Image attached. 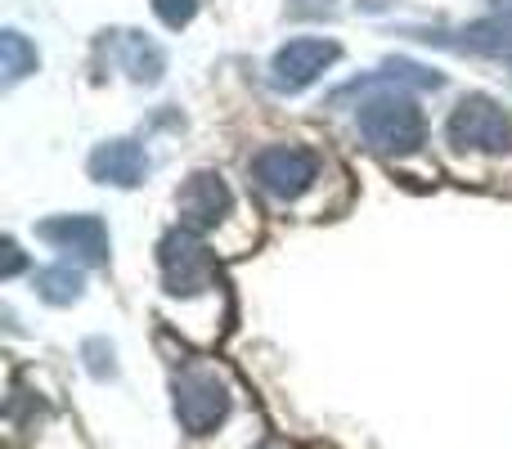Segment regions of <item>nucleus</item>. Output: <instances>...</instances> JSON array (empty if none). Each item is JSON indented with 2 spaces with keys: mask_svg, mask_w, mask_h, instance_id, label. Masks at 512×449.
I'll use <instances>...</instances> for the list:
<instances>
[{
  "mask_svg": "<svg viewBox=\"0 0 512 449\" xmlns=\"http://www.w3.org/2000/svg\"><path fill=\"white\" fill-rule=\"evenodd\" d=\"M360 140L382 158H409L427 144V117L405 90H378L355 113Z\"/></svg>",
  "mask_w": 512,
  "mask_h": 449,
  "instance_id": "1",
  "label": "nucleus"
},
{
  "mask_svg": "<svg viewBox=\"0 0 512 449\" xmlns=\"http://www.w3.org/2000/svg\"><path fill=\"white\" fill-rule=\"evenodd\" d=\"M171 405H176V423L185 427L189 436H207L225 423L230 414L234 396H230V382H225L221 369L212 364H189L171 378Z\"/></svg>",
  "mask_w": 512,
  "mask_h": 449,
  "instance_id": "2",
  "label": "nucleus"
},
{
  "mask_svg": "<svg viewBox=\"0 0 512 449\" xmlns=\"http://www.w3.org/2000/svg\"><path fill=\"white\" fill-rule=\"evenodd\" d=\"M158 270H162V288H167V297H198V292L216 288V279H221L212 247L203 243L198 229H185V225H176L171 234H162Z\"/></svg>",
  "mask_w": 512,
  "mask_h": 449,
  "instance_id": "3",
  "label": "nucleus"
},
{
  "mask_svg": "<svg viewBox=\"0 0 512 449\" xmlns=\"http://www.w3.org/2000/svg\"><path fill=\"white\" fill-rule=\"evenodd\" d=\"M445 135L459 153L504 158V153H512V113L490 95H463L454 104L450 122H445Z\"/></svg>",
  "mask_w": 512,
  "mask_h": 449,
  "instance_id": "4",
  "label": "nucleus"
},
{
  "mask_svg": "<svg viewBox=\"0 0 512 449\" xmlns=\"http://www.w3.org/2000/svg\"><path fill=\"white\" fill-rule=\"evenodd\" d=\"M248 176L261 194H270L274 203H297L310 185L319 180V158L306 144H265L252 153Z\"/></svg>",
  "mask_w": 512,
  "mask_h": 449,
  "instance_id": "5",
  "label": "nucleus"
},
{
  "mask_svg": "<svg viewBox=\"0 0 512 449\" xmlns=\"http://www.w3.org/2000/svg\"><path fill=\"white\" fill-rule=\"evenodd\" d=\"M405 36L441 45L454 54H508L512 50V0H490V14L463 27H409Z\"/></svg>",
  "mask_w": 512,
  "mask_h": 449,
  "instance_id": "6",
  "label": "nucleus"
},
{
  "mask_svg": "<svg viewBox=\"0 0 512 449\" xmlns=\"http://www.w3.org/2000/svg\"><path fill=\"white\" fill-rule=\"evenodd\" d=\"M337 59H342V45L328 41V36H292L270 59V86L279 90V95H301V90L315 86Z\"/></svg>",
  "mask_w": 512,
  "mask_h": 449,
  "instance_id": "7",
  "label": "nucleus"
},
{
  "mask_svg": "<svg viewBox=\"0 0 512 449\" xmlns=\"http://www.w3.org/2000/svg\"><path fill=\"white\" fill-rule=\"evenodd\" d=\"M36 238L59 252H68L77 265H108V225L95 212H77V216H50V221L36 225Z\"/></svg>",
  "mask_w": 512,
  "mask_h": 449,
  "instance_id": "8",
  "label": "nucleus"
},
{
  "mask_svg": "<svg viewBox=\"0 0 512 449\" xmlns=\"http://www.w3.org/2000/svg\"><path fill=\"white\" fill-rule=\"evenodd\" d=\"M230 185H225L221 171H194V176L180 185L176 194V212H180V225L185 229H198V234H207V229H216L225 221V212H230Z\"/></svg>",
  "mask_w": 512,
  "mask_h": 449,
  "instance_id": "9",
  "label": "nucleus"
},
{
  "mask_svg": "<svg viewBox=\"0 0 512 449\" xmlns=\"http://www.w3.org/2000/svg\"><path fill=\"white\" fill-rule=\"evenodd\" d=\"M400 86L441 90L445 77L436 68H423V63H414V59H387L378 72H364V77H355L351 86L333 90V95H328V104H346L351 95H369V90H400Z\"/></svg>",
  "mask_w": 512,
  "mask_h": 449,
  "instance_id": "10",
  "label": "nucleus"
},
{
  "mask_svg": "<svg viewBox=\"0 0 512 449\" xmlns=\"http://www.w3.org/2000/svg\"><path fill=\"white\" fill-rule=\"evenodd\" d=\"M86 171H90V180H99V185L135 189V185H144V176H149V153H144L135 140H104L95 153H90Z\"/></svg>",
  "mask_w": 512,
  "mask_h": 449,
  "instance_id": "11",
  "label": "nucleus"
},
{
  "mask_svg": "<svg viewBox=\"0 0 512 449\" xmlns=\"http://www.w3.org/2000/svg\"><path fill=\"white\" fill-rule=\"evenodd\" d=\"M108 45L117 50V68L135 81V86H158L167 77V50L149 41L144 32H104Z\"/></svg>",
  "mask_w": 512,
  "mask_h": 449,
  "instance_id": "12",
  "label": "nucleus"
},
{
  "mask_svg": "<svg viewBox=\"0 0 512 449\" xmlns=\"http://www.w3.org/2000/svg\"><path fill=\"white\" fill-rule=\"evenodd\" d=\"M36 297L50 301V306H77L81 292H86V274H81V265H45V270H36Z\"/></svg>",
  "mask_w": 512,
  "mask_h": 449,
  "instance_id": "13",
  "label": "nucleus"
},
{
  "mask_svg": "<svg viewBox=\"0 0 512 449\" xmlns=\"http://www.w3.org/2000/svg\"><path fill=\"white\" fill-rule=\"evenodd\" d=\"M36 63H41L36 45L27 41L18 27H5V32H0V72H5V86H18L23 77H32Z\"/></svg>",
  "mask_w": 512,
  "mask_h": 449,
  "instance_id": "14",
  "label": "nucleus"
},
{
  "mask_svg": "<svg viewBox=\"0 0 512 449\" xmlns=\"http://www.w3.org/2000/svg\"><path fill=\"white\" fill-rule=\"evenodd\" d=\"M198 5H203V0H153V14H158L162 27H171V32H185V27L194 23Z\"/></svg>",
  "mask_w": 512,
  "mask_h": 449,
  "instance_id": "15",
  "label": "nucleus"
},
{
  "mask_svg": "<svg viewBox=\"0 0 512 449\" xmlns=\"http://www.w3.org/2000/svg\"><path fill=\"white\" fill-rule=\"evenodd\" d=\"M81 360H86L90 378H117V364H113V342H104V337H90L86 346H81Z\"/></svg>",
  "mask_w": 512,
  "mask_h": 449,
  "instance_id": "16",
  "label": "nucleus"
},
{
  "mask_svg": "<svg viewBox=\"0 0 512 449\" xmlns=\"http://www.w3.org/2000/svg\"><path fill=\"white\" fill-rule=\"evenodd\" d=\"M337 0H288V18H333Z\"/></svg>",
  "mask_w": 512,
  "mask_h": 449,
  "instance_id": "17",
  "label": "nucleus"
},
{
  "mask_svg": "<svg viewBox=\"0 0 512 449\" xmlns=\"http://www.w3.org/2000/svg\"><path fill=\"white\" fill-rule=\"evenodd\" d=\"M18 270H23V247H18L14 238H5V265H0V279H14Z\"/></svg>",
  "mask_w": 512,
  "mask_h": 449,
  "instance_id": "18",
  "label": "nucleus"
}]
</instances>
